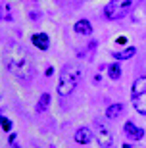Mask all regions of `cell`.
I'll list each match as a JSON object with an SVG mask.
<instances>
[{
    "label": "cell",
    "instance_id": "obj_7",
    "mask_svg": "<svg viewBox=\"0 0 146 148\" xmlns=\"http://www.w3.org/2000/svg\"><path fill=\"white\" fill-rule=\"evenodd\" d=\"M94 137V133L88 129V127H79L75 131V143L77 144H88Z\"/></svg>",
    "mask_w": 146,
    "mask_h": 148
},
{
    "label": "cell",
    "instance_id": "obj_11",
    "mask_svg": "<svg viewBox=\"0 0 146 148\" xmlns=\"http://www.w3.org/2000/svg\"><path fill=\"white\" fill-rule=\"evenodd\" d=\"M135 54H136V48H135V46H129V48H125V50L114 52V58L121 62V60H129V58H133Z\"/></svg>",
    "mask_w": 146,
    "mask_h": 148
},
{
    "label": "cell",
    "instance_id": "obj_10",
    "mask_svg": "<svg viewBox=\"0 0 146 148\" xmlns=\"http://www.w3.org/2000/svg\"><path fill=\"white\" fill-rule=\"evenodd\" d=\"M48 108H50V94L42 92V94H40V98L37 100V104H35V112H37V114H44Z\"/></svg>",
    "mask_w": 146,
    "mask_h": 148
},
{
    "label": "cell",
    "instance_id": "obj_17",
    "mask_svg": "<svg viewBox=\"0 0 146 148\" xmlns=\"http://www.w3.org/2000/svg\"><path fill=\"white\" fill-rule=\"evenodd\" d=\"M52 73H54V69H52V66H50V67H48V69H46V75H48V77H50V75H52Z\"/></svg>",
    "mask_w": 146,
    "mask_h": 148
},
{
    "label": "cell",
    "instance_id": "obj_5",
    "mask_svg": "<svg viewBox=\"0 0 146 148\" xmlns=\"http://www.w3.org/2000/svg\"><path fill=\"white\" fill-rule=\"evenodd\" d=\"M94 137H96L98 144L102 148H114L112 131L106 127V123H104L102 119H94Z\"/></svg>",
    "mask_w": 146,
    "mask_h": 148
},
{
    "label": "cell",
    "instance_id": "obj_15",
    "mask_svg": "<svg viewBox=\"0 0 146 148\" xmlns=\"http://www.w3.org/2000/svg\"><path fill=\"white\" fill-rule=\"evenodd\" d=\"M2 19H6V21L12 19L10 17V6H6V4H2Z\"/></svg>",
    "mask_w": 146,
    "mask_h": 148
},
{
    "label": "cell",
    "instance_id": "obj_8",
    "mask_svg": "<svg viewBox=\"0 0 146 148\" xmlns=\"http://www.w3.org/2000/svg\"><path fill=\"white\" fill-rule=\"evenodd\" d=\"M73 31H75L77 35H81V37H90L92 35V25L88 19H79V21H75V25H73Z\"/></svg>",
    "mask_w": 146,
    "mask_h": 148
},
{
    "label": "cell",
    "instance_id": "obj_4",
    "mask_svg": "<svg viewBox=\"0 0 146 148\" xmlns=\"http://www.w3.org/2000/svg\"><path fill=\"white\" fill-rule=\"evenodd\" d=\"M133 106L141 115H146V77H138L131 88Z\"/></svg>",
    "mask_w": 146,
    "mask_h": 148
},
{
    "label": "cell",
    "instance_id": "obj_1",
    "mask_svg": "<svg viewBox=\"0 0 146 148\" xmlns=\"http://www.w3.org/2000/svg\"><path fill=\"white\" fill-rule=\"evenodd\" d=\"M8 69L23 83H31L33 75H35L33 62H31L29 54L23 48H16L14 52H12L10 62H8Z\"/></svg>",
    "mask_w": 146,
    "mask_h": 148
},
{
    "label": "cell",
    "instance_id": "obj_6",
    "mask_svg": "<svg viewBox=\"0 0 146 148\" xmlns=\"http://www.w3.org/2000/svg\"><path fill=\"white\" fill-rule=\"evenodd\" d=\"M123 131H125V135L129 138H133V140H141V138L144 137V131H142L141 127H136L133 121H127V123H125Z\"/></svg>",
    "mask_w": 146,
    "mask_h": 148
},
{
    "label": "cell",
    "instance_id": "obj_2",
    "mask_svg": "<svg viewBox=\"0 0 146 148\" xmlns=\"http://www.w3.org/2000/svg\"><path fill=\"white\" fill-rule=\"evenodd\" d=\"M81 69L75 67L73 64H67V66L62 67V71H60V79H58V94L60 96H69L73 90L77 88L79 81H81Z\"/></svg>",
    "mask_w": 146,
    "mask_h": 148
},
{
    "label": "cell",
    "instance_id": "obj_12",
    "mask_svg": "<svg viewBox=\"0 0 146 148\" xmlns=\"http://www.w3.org/2000/svg\"><path fill=\"white\" fill-rule=\"evenodd\" d=\"M121 114H123V104H112V106H108V110H106V117H110V119H115V117H119Z\"/></svg>",
    "mask_w": 146,
    "mask_h": 148
},
{
    "label": "cell",
    "instance_id": "obj_13",
    "mask_svg": "<svg viewBox=\"0 0 146 148\" xmlns=\"http://www.w3.org/2000/svg\"><path fill=\"white\" fill-rule=\"evenodd\" d=\"M108 73H110V79H119V77H121V66H119V64L108 66Z\"/></svg>",
    "mask_w": 146,
    "mask_h": 148
},
{
    "label": "cell",
    "instance_id": "obj_16",
    "mask_svg": "<svg viewBox=\"0 0 146 148\" xmlns=\"http://www.w3.org/2000/svg\"><path fill=\"white\" fill-rule=\"evenodd\" d=\"M58 2H62V4H67V2H71V4H79V2H83V0H58Z\"/></svg>",
    "mask_w": 146,
    "mask_h": 148
},
{
    "label": "cell",
    "instance_id": "obj_3",
    "mask_svg": "<svg viewBox=\"0 0 146 148\" xmlns=\"http://www.w3.org/2000/svg\"><path fill=\"white\" fill-rule=\"evenodd\" d=\"M131 8H133V0H110L104 8V16L110 21H117V19L127 17Z\"/></svg>",
    "mask_w": 146,
    "mask_h": 148
},
{
    "label": "cell",
    "instance_id": "obj_18",
    "mask_svg": "<svg viewBox=\"0 0 146 148\" xmlns=\"http://www.w3.org/2000/svg\"><path fill=\"white\" fill-rule=\"evenodd\" d=\"M123 148H133V146H131V144H127V143H125V144H123Z\"/></svg>",
    "mask_w": 146,
    "mask_h": 148
},
{
    "label": "cell",
    "instance_id": "obj_14",
    "mask_svg": "<svg viewBox=\"0 0 146 148\" xmlns=\"http://www.w3.org/2000/svg\"><path fill=\"white\" fill-rule=\"evenodd\" d=\"M0 125H2V129H4V131H12V121L8 119V117H4V115H2V121H0Z\"/></svg>",
    "mask_w": 146,
    "mask_h": 148
},
{
    "label": "cell",
    "instance_id": "obj_9",
    "mask_svg": "<svg viewBox=\"0 0 146 148\" xmlns=\"http://www.w3.org/2000/svg\"><path fill=\"white\" fill-rule=\"evenodd\" d=\"M31 42L35 44L38 50H48V46H50V37L46 33H35L31 37Z\"/></svg>",
    "mask_w": 146,
    "mask_h": 148
}]
</instances>
